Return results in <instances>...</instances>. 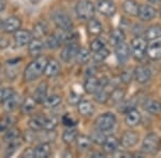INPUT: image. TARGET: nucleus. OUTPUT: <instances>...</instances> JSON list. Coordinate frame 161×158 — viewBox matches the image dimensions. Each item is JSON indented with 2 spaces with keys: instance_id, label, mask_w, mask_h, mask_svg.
<instances>
[{
  "instance_id": "35",
  "label": "nucleus",
  "mask_w": 161,
  "mask_h": 158,
  "mask_svg": "<svg viewBox=\"0 0 161 158\" xmlns=\"http://www.w3.org/2000/svg\"><path fill=\"white\" fill-rule=\"evenodd\" d=\"M19 94H16V92L14 93L13 95H11L8 99H6L3 102V107L4 109H6V111H13L16 108V106L19 105Z\"/></svg>"
},
{
  "instance_id": "15",
  "label": "nucleus",
  "mask_w": 161,
  "mask_h": 158,
  "mask_svg": "<svg viewBox=\"0 0 161 158\" xmlns=\"http://www.w3.org/2000/svg\"><path fill=\"white\" fill-rule=\"evenodd\" d=\"M22 27V20L17 16H11L2 23V29L6 33H14Z\"/></svg>"
},
{
  "instance_id": "25",
  "label": "nucleus",
  "mask_w": 161,
  "mask_h": 158,
  "mask_svg": "<svg viewBox=\"0 0 161 158\" xmlns=\"http://www.w3.org/2000/svg\"><path fill=\"white\" fill-rule=\"evenodd\" d=\"M139 8L140 4L137 3L136 0H125L123 3V10L126 14L129 16H137L139 14Z\"/></svg>"
},
{
  "instance_id": "55",
  "label": "nucleus",
  "mask_w": 161,
  "mask_h": 158,
  "mask_svg": "<svg viewBox=\"0 0 161 158\" xmlns=\"http://www.w3.org/2000/svg\"><path fill=\"white\" fill-rule=\"evenodd\" d=\"M159 15H160V17H161V8H160V10H159Z\"/></svg>"
},
{
  "instance_id": "51",
  "label": "nucleus",
  "mask_w": 161,
  "mask_h": 158,
  "mask_svg": "<svg viewBox=\"0 0 161 158\" xmlns=\"http://www.w3.org/2000/svg\"><path fill=\"white\" fill-rule=\"evenodd\" d=\"M6 8V0H0V12H2Z\"/></svg>"
},
{
  "instance_id": "36",
  "label": "nucleus",
  "mask_w": 161,
  "mask_h": 158,
  "mask_svg": "<svg viewBox=\"0 0 161 158\" xmlns=\"http://www.w3.org/2000/svg\"><path fill=\"white\" fill-rule=\"evenodd\" d=\"M90 58H92V55H90V51L88 49L80 48L76 54V57H75V61L79 62L80 64H85L90 60Z\"/></svg>"
},
{
  "instance_id": "1",
  "label": "nucleus",
  "mask_w": 161,
  "mask_h": 158,
  "mask_svg": "<svg viewBox=\"0 0 161 158\" xmlns=\"http://www.w3.org/2000/svg\"><path fill=\"white\" fill-rule=\"evenodd\" d=\"M46 63H47V59L45 57L39 56L35 58L30 62L25 69L24 72V80L26 82L35 81L38 78L44 74V69H45Z\"/></svg>"
},
{
  "instance_id": "3",
  "label": "nucleus",
  "mask_w": 161,
  "mask_h": 158,
  "mask_svg": "<svg viewBox=\"0 0 161 158\" xmlns=\"http://www.w3.org/2000/svg\"><path fill=\"white\" fill-rule=\"evenodd\" d=\"M96 8L90 0H79L75 6L76 16L82 20H88L95 16Z\"/></svg>"
},
{
  "instance_id": "45",
  "label": "nucleus",
  "mask_w": 161,
  "mask_h": 158,
  "mask_svg": "<svg viewBox=\"0 0 161 158\" xmlns=\"http://www.w3.org/2000/svg\"><path fill=\"white\" fill-rule=\"evenodd\" d=\"M90 50L92 51V53H96V51L100 50L101 48L105 47L104 45V42H103L102 40H100V38H96L95 40H92V42H90Z\"/></svg>"
},
{
  "instance_id": "24",
  "label": "nucleus",
  "mask_w": 161,
  "mask_h": 158,
  "mask_svg": "<svg viewBox=\"0 0 161 158\" xmlns=\"http://www.w3.org/2000/svg\"><path fill=\"white\" fill-rule=\"evenodd\" d=\"M51 145L48 142H41L38 146L33 149V154L36 158H46L51 155Z\"/></svg>"
},
{
  "instance_id": "5",
  "label": "nucleus",
  "mask_w": 161,
  "mask_h": 158,
  "mask_svg": "<svg viewBox=\"0 0 161 158\" xmlns=\"http://www.w3.org/2000/svg\"><path fill=\"white\" fill-rule=\"evenodd\" d=\"M52 19H53L54 24L56 25V27L58 29L66 31H70L73 29V23H72L71 17L62 10H57V11L53 12Z\"/></svg>"
},
{
  "instance_id": "20",
  "label": "nucleus",
  "mask_w": 161,
  "mask_h": 158,
  "mask_svg": "<svg viewBox=\"0 0 161 158\" xmlns=\"http://www.w3.org/2000/svg\"><path fill=\"white\" fill-rule=\"evenodd\" d=\"M102 31H103V27L99 19L92 17V18L87 20V32L89 35H92V37H98V35L102 33Z\"/></svg>"
},
{
  "instance_id": "46",
  "label": "nucleus",
  "mask_w": 161,
  "mask_h": 158,
  "mask_svg": "<svg viewBox=\"0 0 161 158\" xmlns=\"http://www.w3.org/2000/svg\"><path fill=\"white\" fill-rule=\"evenodd\" d=\"M80 100H82V98H80V95L77 94L76 92L72 91L69 94V96H68V103L70 104V105L75 106V105H77V104H79Z\"/></svg>"
},
{
  "instance_id": "28",
  "label": "nucleus",
  "mask_w": 161,
  "mask_h": 158,
  "mask_svg": "<svg viewBox=\"0 0 161 158\" xmlns=\"http://www.w3.org/2000/svg\"><path fill=\"white\" fill-rule=\"evenodd\" d=\"M47 31H48L47 25L44 22H39L33 26L32 35H33V38H42L47 35Z\"/></svg>"
},
{
  "instance_id": "22",
  "label": "nucleus",
  "mask_w": 161,
  "mask_h": 158,
  "mask_svg": "<svg viewBox=\"0 0 161 158\" xmlns=\"http://www.w3.org/2000/svg\"><path fill=\"white\" fill-rule=\"evenodd\" d=\"M77 110L83 116H92L95 112V106L90 100L84 99L77 104Z\"/></svg>"
},
{
  "instance_id": "9",
  "label": "nucleus",
  "mask_w": 161,
  "mask_h": 158,
  "mask_svg": "<svg viewBox=\"0 0 161 158\" xmlns=\"http://www.w3.org/2000/svg\"><path fill=\"white\" fill-rule=\"evenodd\" d=\"M97 10L100 14L106 17H112L115 15L117 8L112 0H98L97 2Z\"/></svg>"
},
{
  "instance_id": "23",
  "label": "nucleus",
  "mask_w": 161,
  "mask_h": 158,
  "mask_svg": "<svg viewBox=\"0 0 161 158\" xmlns=\"http://www.w3.org/2000/svg\"><path fill=\"white\" fill-rule=\"evenodd\" d=\"M144 38L147 41H155L161 38V25L155 24L152 25L145 30L144 32Z\"/></svg>"
},
{
  "instance_id": "32",
  "label": "nucleus",
  "mask_w": 161,
  "mask_h": 158,
  "mask_svg": "<svg viewBox=\"0 0 161 158\" xmlns=\"http://www.w3.org/2000/svg\"><path fill=\"white\" fill-rule=\"evenodd\" d=\"M37 102L35 100L33 97H27L26 99L23 102L22 106H20V109H22V113L24 115H28V113H31L33 110L36 109V105H37Z\"/></svg>"
},
{
  "instance_id": "13",
  "label": "nucleus",
  "mask_w": 161,
  "mask_h": 158,
  "mask_svg": "<svg viewBox=\"0 0 161 158\" xmlns=\"http://www.w3.org/2000/svg\"><path fill=\"white\" fill-rule=\"evenodd\" d=\"M32 38H33L32 33L28 30L19 29L16 32H14V42L19 47H24V46L28 45Z\"/></svg>"
},
{
  "instance_id": "26",
  "label": "nucleus",
  "mask_w": 161,
  "mask_h": 158,
  "mask_svg": "<svg viewBox=\"0 0 161 158\" xmlns=\"http://www.w3.org/2000/svg\"><path fill=\"white\" fill-rule=\"evenodd\" d=\"M76 146L80 152H87L92 147V141L90 137L85 136V135H79L76 138Z\"/></svg>"
},
{
  "instance_id": "33",
  "label": "nucleus",
  "mask_w": 161,
  "mask_h": 158,
  "mask_svg": "<svg viewBox=\"0 0 161 158\" xmlns=\"http://www.w3.org/2000/svg\"><path fill=\"white\" fill-rule=\"evenodd\" d=\"M77 136H79V133L75 128H69L67 130L64 131L62 134V141L66 144H71L76 140Z\"/></svg>"
},
{
  "instance_id": "27",
  "label": "nucleus",
  "mask_w": 161,
  "mask_h": 158,
  "mask_svg": "<svg viewBox=\"0 0 161 158\" xmlns=\"http://www.w3.org/2000/svg\"><path fill=\"white\" fill-rule=\"evenodd\" d=\"M47 96V84L45 82H41L33 93V98L38 104H42Z\"/></svg>"
},
{
  "instance_id": "30",
  "label": "nucleus",
  "mask_w": 161,
  "mask_h": 158,
  "mask_svg": "<svg viewBox=\"0 0 161 158\" xmlns=\"http://www.w3.org/2000/svg\"><path fill=\"white\" fill-rule=\"evenodd\" d=\"M62 102V98L60 95L57 94H53L51 96H46V98L44 99V102L42 103V105L45 108H48V109H53V108L58 107L59 105Z\"/></svg>"
},
{
  "instance_id": "52",
  "label": "nucleus",
  "mask_w": 161,
  "mask_h": 158,
  "mask_svg": "<svg viewBox=\"0 0 161 158\" xmlns=\"http://www.w3.org/2000/svg\"><path fill=\"white\" fill-rule=\"evenodd\" d=\"M150 3H161V0H148Z\"/></svg>"
},
{
  "instance_id": "37",
  "label": "nucleus",
  "mask_w": 161,
  "mask_h": 158,
  "mask_svg": "<svg viewBox=\"0 0 161 158\" xmlns=\"http://www.w3.org/2000/svg\"><path fill=\"white\" fill-rule=\"evenodd\" d=\"M126 96V91L124 89H120V88H117L115 89L112 94H110V99L113 102V104H120L121 102H124V98Z\"/></svg>"
},
{
  "instance_id": "47",
  "label": "nucleus",
  "mask_w": 161,
  "mask_h": 158,
  "mask_svg": "<svg viewBox=\"0 0 161 158\" xmlns=\"http://www.w3.org/2000/svg\"><path fill=\"white\" fill-rule=\"evenodd\" d=\"M62 123H64L66 126H69V127H71V126H74L75 124H76V121H74L73 119L71 118V116L67 115L62 116Z\"/></svg>"
},
{
  "instance_id": "19",
  "label": "nucleus",
  "mask_w": 161,
  "mask_h": 158,
  "mask_svg": "<svg viewBox=\"0 0 161 158\" xmlns=\"http://www.w3.org/2000/svg\"><path fill=\"white\" fill-rule=\"evenodd\" d=\"M44 48V43L41 41V38H32L31 42L28 44V53L31 57L37 58L41 56Z\"/></svg>"
},
{
  "instance_id": "29",
  "label": "nucleus",
  "mask_w": 161,
  "mask_h": 158,
  "mask_svg": "<svg viewBox=\"0 0 161 158\" xmlns=\"http://www.w3.org/2000/svg\"><path fill=\"white\" fill-rule=\"evenodd\" d=\"M44 120H45V116L44 115H36L30 119L29 122H28V125H29L31 130L41 131L43 130Z\"/></svg>"
},
{
  "instance_id": "49",
  "label": "nucleus",
  "mask_w": 161,
  "mask_h": 158,
  "mask_svg": "<svg viewBox=\"0 0 161 158\" xmlns=\"http://www.w3.org/2000/svg\"><path fill=\"white\" fill-rule=\"evenodd\" d=\"M22 156H26V157H35V154H33V150L32 149H28L23 153Z\"/></svg>"
},
{
  "instance_id": "17",
  "label": "nucleus",
  "mask_w": 161,
  "mask_h": 158,
  "mask_svg": "<svg viewBox=\"0 0 161 158\" xmlns=\"http://www.w3.org/2000/svg\"><path fill=\"white\" fill-rule=\"evenodd\" d=\"M120 144L119 139L115 136H108L106 137L104 142L102 143V149L106 154H114L118 151V146Z\"/></svg>"
},
{
  "instance_id": "6",
  "label": "nucleus",
  "mask_w": 161,
  "mask_h": 158,
  "mask_svg": "<svg viewBox=\"0 0 161 158\" xmlns=\"http://www.w3.org/2000/svg\"><path fill=\"white\" fill-rule=\"evenodd\" d=\"M115 124H116V116L112 112L102 113V115H100L95 121V125H96V127H97V129L103 131V133L113 129Z\"/></svg>"
},
{
  "instance_id": "38",
  "label": "nucleus",
  "mask_w": 161,
  "mask_h": 158,
  "mask_svg": "<svg viewBox=\"0 0 161 158\" xmlns=\"http://www.w3.org/2000/svg\"><path fill=\"white\" fill-rule=\"evenodd\" d=\"M60 45H61V43H60V41H59V38H57L56 34L48 35L45 40V43H44V46H46V48L52 49V50H55V49L59 48Z\"/></svg>"
},
{
  "instance_id": "40",
  "label": "nucleus",
  "mask_w": 161,
  "mask_h": 158,
  "mask_svg": "<svg viewBox=\"0 0 161 158\" xmlns=\"http://www.w3.org/2000/svg\"><path fill=\"white\" fill-rule=\"evenodd\" d=\"M95 100L98 104H106L110 99V94L105 91V89H100L95 93Z\"/></svg>"
},
{
  "instance_id": "14",
  "label": "nucleus",
  "mask_w": 161,
  "mask_h": 158,
  "mask_svg": "<svg viewBox=\"0 0 161 158\" xmlns=\"http://www.w3.org/2000/svg\"><path fill=\"white\" fill-rule=\"evenodd\" d=\"M146 56L149 57L152 60H160L161 59V40L150 41L149 44H147Z\"/></svg>"
},
{
  "instance_id": "12",
  "label": "nucleus",
  "mask_w": 161,
  "mask_h": 158,
  "mask_svg": "<svg viewBox=\"0 0 161 158\" xmlns=\"http://www.w3.org/2000/svg\"><path fill=\"white\" fill-rule=\"evenodd\" d=\"M130 55H131V49L128 44L123 42L115 46V56L119 63L121 64L126 63L129 60V58H130Z\"/></svg>"
},
{
  "instance_id": "7",
  "label": "nucleus",
  "mask_w": 161,
  "mask_h": 158,
  "mask_svg": "<svg viewBox=\"0 0 161 158\" xmlns=\"http://www.w3.org/2000/svg\"><path fill=\"white\" fill-rule=\"evenodd\" d=\"M79 49H80V46L75 42L67 43L61 50V54H60L61 60L67 62V63H70V62L75 60V57H76V54H77V51H79Z\"/></svg>"
},
{
  "instance_id": "48",
  "label": "nucleus",
  "mask_w": 161,
  "mask_h": 158,
  "mask_svg": "<svg viewBox=\"0 0 161 158\" xmlns=\"http://www.w3.org/2000/svg\"><path fill=\"white\" fill-rule=\"evenodd\" d=\"M9 41L7 40V38L0 37V48H6L7 46H9Z\"/></svg>"
},
{
  "instance_id": "54",
  "label": "nucleus",
  "mask_w": 161,
  "mask_h": 158,
  "mask_svg": "<svg viewBox=\"0 0 161 158\" xmlns=\"http://www.w3.org/2000/svg\"><path fill=\"white\" fill-rule=\"evenodd\" d=\"M30 1H31V3H32V4H38L41 0H30Z\"/></svg>"
},
{
  "instance_id": "41",
  "label": "nucleus",
  "mask_w": 161,
  "mask_h": 158,
  "mask_svg": "<svg viewBox=\"0 0 161 158\" xmlns=\"http://www.w3.org/2000/svg\"><path fill=\"white\" fill-rule=\"evenodd\" d=\"M108 56H110V50H108L106 47H103V48H101L100 50L93 53V59L98 62L104 61L105 59L108 58Z\"/></svg>"
},
{
  "instance_id": "53",
  "label": "nucleus",
  "mask_w": 161,
  "mask_h": 158,
  "mask_svg": "<svg viewBox=\"0 0 161 158\" xmlns=\"http://www.w3.org/2000/svg\"><path fill=\"white\" fill-rule=\"evenodd\" d=\"M92 156H98V157H103L102 154H100V153H93V154H92Z\"/></svg>"
},
{
  "instance_id": "18",
  "label": "nucleus",
  "mask_w": 161,
  "mask_h": 158,
  "mask_svg": "<svg viewBox=\"0 0 161 158\" xmlns=\"http://www.w3.org/2000/svg\"><path fill=\"white\" fill-rule=\"evenodd\" d=\"M84 90L87 94H95L98 90H100L99 78L95 75H88L84 84Z\"/></svg>"
},
{
  "instance_id": "4",
  "label": "nucleus",
  "mask_w": 161,
  "mask_h": 158,
  "mask_svg": "<svg viewBox=\"0 0 161 158\" xmlns=\"http://www.w3.org/2000/svg\"><path fill=\"white\" fill-rule=\"evenodd\" d=\"M130 49L132 56L134 57L136 60H143L146 56L147 40L145 38L136 35L134 38H132L130 43Z\"/></svg>"
},
{
  "instance_id": "56",
  "label": "nucleus",
  "mask_w": 161,
  "mask_h": 158,
  "mask_svg": "<svg viewBox=\"0 0 161 158\" xmlns=\"http://www.w3.org/2000/svg\"><path fill=\"white\" fill-rule=\"evenodd\" d=\"M0 69H1V64H0Z\"/></svg>"
},
{
  "instance_id": "34",
  "label": "nucleus",
  "mask_w": 161,
  "mask_h": 158,
  "mask_svg": "<svg viewBox=\"0 0 161 158\" xmlns=\"http://www.w3.org/2000/svg\"><path fill=\"white\" fill-rule=\"evenodd\" d=\"M145 110L150 115H158L161 111V105L155 99H148L145 103Z\"/></svg>"
},
{
  "instance_id": "16",
  "label": "nucleus",
  "mask_w": 161,
  "mask_h": 158,
  "mask_svg": "<svg viewBox=\"0 0 161 158\" xmlns=\"http://www.w3.org/2000/svg\"><path fill=\"white\" fill-rule=\"evenodd\" d=\"M142 121V115L140 113L139 110H136V108L128 110L126 112V116H125V123L129 127H136L139 125Z\"/></svg>"
},
{
  "instance_id": "11",
  "label": "nucleus",
  "mask_w": 161,
  "mask_h": 158,
  "mask_svg": "<svg viewBox=\"0 0 161 158\" xmlns=\"http://www.w3.org/2000/svg\"><path fill=\"white\" fill-rule=\"evenodd\" d=\"M156 15H157V10L152 4H140L137 16H139V18L141 20H143V22H149V20L155 18Z\"/></svg>"
},
{
  "instance_id": "2",
  "label": "nucleus",
  "mask_w": 161,
  "mask_h": 158,
  "mask_svg": "<svg viewBox=\"0 0 161 158\" xmlns=\"http://www.w3.org/2000/svg\"><path fill=\"white\" fill-rule=\"evenodd\" d=\"M161 149V139L157 134L150 133L145 136L142 142V152L147 155H155Z\"/></svg>"
},
{
  "instance_id": "42",
  "label": "nucleus",
  "mask_w": 161,
  "mask_h": 158,
  "mask_svg": "<svg viewBox=\"0 0 161 158\" xmlns=\"http://www.w3.org/2000/svg\"><path fill=\"white\" fill-rule=\"evenodd\" d=\"M106 137L104 136V134H103V131L99 130V129H97L96 131H93L92 137H90V139H92V142H95V143L97 144H101L102 145V143L104 142Z\"/></svg>"
},
{
  "instance_id": "10",
  "label": "nucleus",
  "mask_w": 161,
  "mask_h": 158,
  "mask_svg": "<svg viewBox=\"0 0 161 158\" xmlns=\"http://www.w3.org/2000/svg\"><path fill=\"white\" fill-rule=\"evenodd\" d=\"M140 140V136L136 131L134 130H126L124 131V134L121 135L119 142L124 147L130 149V147L136 146Z\"/></svg>"
},
{
  "instance_id": "39",
  "label": "nucleus",
  "mask_w": 161,
  "mask_h": 158,
  "mask_svg": "<svg viewBox=\"0 0 161 158\" xmlns=\"http://www.w3.org/2000/svg\"><path fill=\"white\" fill-rule=\"evenodd\" d=\"M58 125V118L55 115H50L45 116V120H44V130H54L56 128V126Z\"/></svg>"
},
{
  "instance_id": "44",
  "label": "nucleus",
  "mask_w": 161,
  "mask_h": 158,
  "mask_svg": "<svg viewBox=\"0 0 161 158\" xmlns=\"http://www.w3.org/2000/svg\"><path fill=\"white\" fill-rule=\"evenodd\" d=\"M15 93L12 88H1L0 89V103H3L4 100L8 99L11 95Z\"/></svg>"
},
{
  "instance_id": "31",
  "label": "nucleus",
  "mask_w": 161,
  "mask_h": 158,
  "mask_svg": "<svg viewBox=\"0 0 161 158\" xmlns=\"http://www.w3.org/2000/svg\"><path fill=\"white\" fill-rule=\"evenodd\" d=\"M110 42L115 47L118 44L125 42V33L121 29H114L110 34Z\"/></svg>"
},
{
  "instance_id": "43",
  "label": "nucleus",
  "mask_w": 161,
  "mask_h": 158,
  "mask_svg": "<svg viewBox=\"0 0 161 158\" xmlns=\"http://www.w3.org/2000/svg\"><path fill=\"white\" fill-rule=\"evenodd\" d=\"M19 139V129H9L7 134L4 135V140L7 142L14 141V140Z\"/></svg>"
},
{
  "instance_id": "21",
  "label": "nucleus",
  "mask_w": 161,
  "mask_h": 158,
  "mask_svg": "<svg viewBox=\"0 0 161 158\" xmlns=\"http://www.w3.org/2000/svg\"><path fill=\"white\" fill-rule=\"evenodd\" d=\"M59 73H60V64H59V62L56 59H50V60H47L45 69H44L45 76L52 78V77H56Z\"/></svg>"
},
{
  "instance_id": "50",
  "label": "nucleus",
  "mask_w": 161,
  "mask_h": 158,
  "mask_svg": "<svg viewBox=\"0 0 161 158\" xmlns=\"http://www.w3.org/2000/svg\"><path fill=\"white\" fill-rule=\"evenodd\" d=\"M130 79H131V76L128 73H124L121 75V80H123L124 82H126V84H129V82H130Z\"/></svg>"
},
{
  "instance_id": "8",
  "label": "nucleus",
  "mask_w": 161,
  "mask_h": 158,
  "mask_svg": "<svg viewBox=\"0 0 161 158\" xmlns=\"http://www.w3.org/2000/svg\"><path fill=\"white\" fill-rule=\"evenodd\" d=\"M133 78L140 84H144L148 82L152 78V71L146 65H139L134 69Z\"/></svg>"
},
{
  "instance_id": "57",
  "label": "nucleus",
  "mask_w": 161,
  "mask_h": 158,
  "mask_svg": "<svg viewBox=\"0 0 161 158\" xmlns=\"http://www.w3.org/2000/svg\"><path fill=\"white\" fill-rule=\"evenodd\" d=\"M160 105H161V103H160Z\"/></svg>"
}]
</instances>
